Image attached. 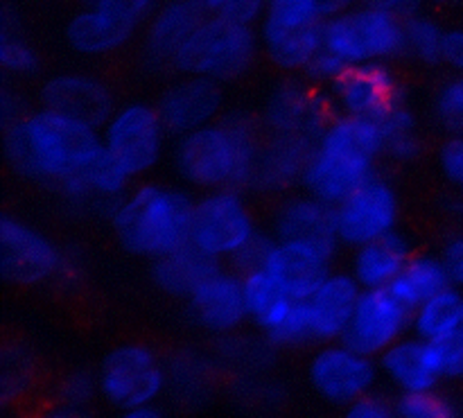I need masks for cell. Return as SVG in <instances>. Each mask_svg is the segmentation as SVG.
<instances>
[{
  "label": "cell",
  "mask_w": 463,
  "mask_h": 418,
  "mask_svg": "<svg viewBox=\"0 0 463 418\" xmlns=\"http://www.w3.org/2000/svg\"><path fill=\"white\" fill-rule=\"evenodd\" d=\"M375 357L364 356L346 342L319 344L307 362V385L324 403L346 410L351 403L378 387Z\"/></svg>",
  "instance_id": "cell-10"
},
{
  "label": "cell",
  "mask_w": 463,
  "mask_h": 418,
  "mask_svg": "<svg viewBox=\"0 0 463 418\" xmlns=\"http://www.w3.org/2000/svg\"><path fill=\"white\" fill-rule=\"evenodd\" d=\"M306 77L289 75L274 86L265 102L262 120L271 136H301L315 143L333 116L328 98H321Z\"/></svg>",
  "instance_id": "cell-14"
},
{
  "label": "cell",
  "mask_w": 463,
  "mask_h": 418,
  "mask_svg": "<svg viewBox=\"0 0 463 418\" xmlns=\"http://www.w3.org/2000/svg\"><path fill=\"white\" fill-rule=\"evenodd\" d=\"M432 116L448 136H463V75L443 81L432 98Z\"/></svg>",
  "instance_id": "cell-36"
},
{
  "label": "cell",
  "mask_w": 463,
  "mask_h": 418,
  "mask_svg": "<svg viewBox=\"0 0 463 418\" xmlns=\"http://www.w3.org/2000/svg\"><path fill=\"white\" fill-rule=\"evenodd\" d=\"M102 145L131 172L143 176L161 163L167 145V129L156 107L145 102H127L111 113L104 127Z\"/></svg>",
  "instance_id": "cell-9"
},
{
  "label": "cell",
  "mask_w": 463,
  "mask_h": 418,
  "mask_svg": "<svg viewBox=\"0 0 463 418\" xmlns=\"http://www.w3.org/2000/svg\"><path fill=\"white\" fill-rule=\"evenodd\" d=\"M258 235L256 220L240 190H206L194 199L190 242L208 256L229 262Z\"/></svg>",
  "instance_id": "cell-8"
},
{
  "label": "cell",
  "mask_w": 463,
  "mask_h": 418,
  "mask_svg": "<svg viewBox=\"0 0 463 418\" xmlns=\"http://www.w3.org/2000/svg\"><path fill=\"white\" fill-rule=\"evenodd\" d=\"M324 48L346 66L405 59V18L380 5L357 3L324 21Z\"/></svg>",
  "instance_id": "cell-5"
},
{
  "label": "cell",
  "mask_w": 463,
  "mask_h": 418,
  "mask_svg": "<svg viewBox=\"0 0 463 418\" xmlns=\"http://www.w3.org/2000/svg\"><path fill=\"white\" fill-rule=\"evenodd\" d=\"M260 52L256 25L208 16L175 62L181 75H199L206 80L233 81L242 77Z\"/></svg>",
  "instance_id": "cell-6"
},
{
  "label": "cell",
  "mask_w": 463,
  "mask_h": 418,
  "mask_svg": "<svg viewBox=\"0 0 463 418\" xmlns=\"http://www.w3.org/2000/svg\"><path fill=\"white\" fill-rule=\"evenodd\" d=\"M437 166L443 179L457 188L463 206V136H448L437 152Z\"/></svg>",
  "instance_id": "cell-40"
},
{
  "label": "cell",
  "mask_w": 463,
  "mask_h": 418,
  "mask_svg": "<svg viewBox=\"0 0 463 418\" xmlns=\"http://www.w3.org/2000/svg\"><path fill=\"white\" fill-rule=\"evenodd\" d=\"M346 68L348 66L342 62V59L335 57L330 50L321 48L319 52L315 54V59L307 63V68L301 72V75L306 77L312 86H317V89H328V86L333 84V81L337 80Z\"/></svg>",
  "instance_id": "cell-42"
},
{
  "label": "cell",
  "mask_w": 463,
  "mask_h": 418,
  "mask_svg": "<svg viewBox=\"0 0 463 418\" xmlns=\"http://www.w3.org/2000/svg\"><path fill=\"white\" fill-rule=\"evenodd\" d=\"M425 3H430V5H437V7H446V5H452V3H457V0H425Z\"/></svg>",
  "instance_id": "cell-50"
},
{
  "label": "cell",
  "mask_w": 463,
  "mask_h": 418,
  "mask_svg": "<svg viewBox=\"0 0 463 418\" xmlns=\"http://www.w3.org/2000/svg\"><path fill=\"white\" fill-rule=\"evenodd\" d=\"M98 396L122 414L158 403L167 389V371L149 347L127 342L113 347L98 366Z\"/></svg>",
  "instance_id": "cell-7"
},
{
  "label": "cell",
  "mask_w": 463,
  "mask_h": 418,
  "mask_svg": "<svg viewBox=\"0 0 463 418\" xmlns=\"http://www.w3.org/2000/svg\"><path fill=\"white\" fill-rule=\"evenodd\" d=\"M452 280L441 253L414 252L398 274V279L387 290L407 310H414L420 303L448 290Z\"/></svg>",
  "instance_id": "cell-29"
},
{
  "label": "cell",
  "mask_w": 463,
  "mask_h": 418,
  "mask_svg": "<svg viewBox=\"0 0 463 418\" xmlns=\"http://www.w3.org/2000/svg\"><path fill=\"white\" fill-rule=\"evenodd\" d=\"M346 416L351 418H389L396 416V398H389L378 387L371 389L369 394L357 398L355 403L346 407Z\"/></svg>",
  "instance_id": "cell-43"
},
{
  "label": "cell",
  "mask_w": 463,
  "mask_h": 418,
  "mask_svg": "<svg viewBox=\"0 0 463 418\" xmlns=\"http://www.w3.org/2000/svg\"><path fill=\"white\" fill-rule=\"evenodd\" d=\"M396 416L401 418H450L457 416V407L441 389L396 396Z\"/></svg>",
  "instance_id": "cell-38"
},
{
  "label": "cell",
  "mask_w": 463,
  "mask_h": 418,
  "mask_svg": "<svg viewBox=\"0 0 463 418\" xmlns=\"http://www.w3.org/2000/svg\"><path fill=\"white\" fill-rule=\"evenodd\" d=\"M378 369L380 378L396 392V396L434 392L441 389V383L446 380L441 347L411 333L398 339L378 357Z\"/></svg>",
  "instance_id": "cell-17"
},
{
  "label": "cell",
  "mask_w": 463,
  "mask_h": 418,
  "mask_svg": "<svg viewBox=\"0 0 463 418\" xmlns=\"http://www.w3.org/2000/svg\"><path fill=\"white\" fill-rule=\"evenodd\" d=\"M95 394H98V380L89 378L84 374H72L59 385L57 405L66 407V414H80L77 410L89 405V401Z\"/></svg>",
  "instance_id": "cell-41"
},
{
  "label": "cell",
  "mask_w": 463,
  "mask_h": 418,
  "mask_svg": "<svg viewBox=\"0 0 463 418\" xmlns=\"http://www.w3.org/2000/svg\"><path fill=\"white\" fill-rule=\"evenodd\" d=\"M384 140V157L396 163H411L423 154V140L419 134V122L414 111L407 107L405 98L387 109L378 120Z\"/></svg>",
  "instance_id": "cell-33"
},
{
  "label": "cell",
  "mask_w": 463,
  "mask_h": 418,
  "mask_svg": "<svg viewBox=\"0 0 463 418\" xmlns=\"http://www.w3.org/2000/svg\"><path fill=\"white\" fill-rule=\"evenodd\" d=\"M357 3H369V5H380V7L389 9V12L398 14V16L407 18L411 14L420 12L425 0H357Z\"/></svg>",
  "instance_id": "cell-48"
},
{
  "label": "cell",
  "mask_w": 463,
  "mask_h": 418,
  "mask_svg": "<svg viewBox=\"0 0 463 418\" xmlns=\"http://www.w3.org/2000/svg\"><path fill=\"white\" fill-rule=\"evenodd\" d=\"M220 267L222 261L208 256L193 242H188L175 252L165 253V256L154 258L152 265H149V274H152L154 285L163 294L185 301L197 290V285Z\"/></svg>",
  "instance_id": "cell-28"
},
{
  "label": "cell",
  "mask_w": 463,
  "mask_h": 418,
  "mask_svg": "<svg viewBox=\"0 0 463 418\" xmlns=\"http://www.w3.org/2000/svg\"><path fill=\"white\" fill-rule=\"evenodd\" d=\"M446 27L437 18L416 12L405 18V59L419 66L434 68L443 63Z\"/></svg>",
  "instance_id": "cell-34"
},
{
  "label": "cell",
  "mask_w": 463,
  "mask_h": 418,
  "mask_svg": "<svg viewBox=\"0 0 463 418\" xmlns=\"http://www.w3.org/2000/svg\"><path fill=\"white\" fill-rule=\"evenodd\" d=\"M274 238L292 240L315 247L317 252L335 258L339 244L335 206L303 195L285 202L274 217Z\"/></svg>",
  "instance_id": "cell-24"
},
{
  "label": "cell",
  "mask_w": 463,
  "mask_h": 418,
  "mask_svg": "<svg viewBox=\"0 0 463 418\" xmlns=\"http://www.w3.org/2000/svg\"><path fill=\"white\" fill-rule=\"evenodd\" d=\"M194 199L161 184L131 188L109 213L116 240L131 256L154 261L190 242Z\"/></svg>",
  "instance_id": "cell-4"
},
{
  "label": "cell",
  "mask_w": 463,
  "mask_h": 418,
  "mask_svg": "<svg viewBox=\"0 0 463 418\" xmlns=\"http://www.w3.org/2000/svg\"><path fill=\"white\" fill-rule=\"evenodd\" d=\"M326 98L337 116L378 120L392 104L402 100L401 77L387 62L348 66L326 89Z\"/></svg>",
  "instance_id": "cell-12"
},
{
  "label": "cell",
  "mask_w": 463,
  "mask_h": 418,
  "mask_svg": "<svg viewBox=\"0 0 463 418\" xmlns=\"http://www.w3.org/2000/svg\"><path fill=\"white\" fill-rule=\"evenodd\" d=\"M256 131L242 118L215 120L206 127L176 136L172 166L190 188H244L253 184L260 158Z\"/></svg>",
  "instance_id": "cell-3"
},
{
  "label": "cell",
  "mask_w": 463,
  "mask_h": 418,
  "mask_svg": "<svg viewBox=\"0 0 463 418\" xmlns=\"http://www.w3.org/2000/svg\"><path fill=\"white\" fill-rule=\"evenodd\" d=\"M208 18L202 0H165L156 5L143 30V62L154 71H175L190 36Z\"/></svg>",
  "instance_id": "cell-16"
},
{
  "label": "cell",
  "mask_w": 463,
  "mask_h": 418,
  "mask_svg": "<svg viewBox=\"0 0 463 418\" xmlns=\"http://www.w3.org/2000/svg\"><path fill=\"white\" fill-rule=\"evenodd\" d=\"M208 16L258 25L269 0H202Z\"/></svg>",
  "instance_id": "cell-39"
},
{
  "label": "cell",
  "mask_w": 463,
  "mask_h": 418,
  "mask_svg": "<svg viewBox=\"0 0 463 418\" xmlns=\"http://www.w3.org/2000/svg\"><path fill=\"white\" fill-rule=\"evenodd\" d=\"M0 63L9 75H30L39 68V57L32 45L18 34L16 27L9 23L7 12L3 16V36H0Z\"/></svg>",
  "instance_id": "cell-37"
},
{
  "label": "cell",
  "mask_w": 463,
  "mask_h": 418,
  "mask_svg": "<svg viewBox=\"0 0 463 418\" xmlns=\"http://www.w3.org/2000/svg\"><path fill=\"white\" fill-rule=\"evenodd\" d=\"M310 149L312 140L301 136H271L269 147L260 149L253 184H262L267 190H279V185L288 181L301 179Z\"/></svg>",
  "instance_id": "cell-31"
},
{
  "label": "cell",
  "mask_w": 463,
  "mask_h": 418,
  "mask_svg": "<svg viewBox=\"0 0 463 418\" xmlns=\"http://www.w3.org/2000/svg\"><path fill=\"white\" fill-rule=\"evenodd\" d=\"M411 310L389 290H364L342 342L378 360L389 347L410 333Z\"/></svg>",
  "instance_id": "cell-15"
},
{
  "label": "cell",
  "mask_w": 463,
  "mask_h": 418,
  "mask_svg": "<svg viewBox=\"0 0 463 418\" xmlns=\"http://www.w3.org/2000/svg\"><path fill=\"white\" fill-rule=\"evenodd\" d=\"M185 306L197 328L211 335L235 333L247 321L242 274L231 265H222L197 285V290L185 299Z\"/></svg>",
  "instance_id": "cell-18"
},
{
  "label": "cell",
  "mask_w": 463,
  "mask_h": 418,
  "mask_svg": "<svg viewBox=\"0 0 463 418\" xmlns=\"http://www.w3.org/2000/svg\"><path fill=\"white\" fill-rule=\"evenodd\" d=\"M0 244H3V276L21 288L45 285L61 279L66 270L61 252L41 231L18 217L5 215L0 222Z\"/></svg>",
  "instance_id": "cell-13"
},
{
  "label": "cell",
  "mask_w": 463,
  "mask_h": 418,
  "mask_svg": "<svg viewBox=\"0 0 463 418\" xmlns=\"http://www.w3.org/2000/svg\"><path fill=\"white\" fill-rule=\"evenodd\" d=\"M131 172L102 145L98 154L75 175L66 176L59 188L71 206L99 208L109 215L111 208L131 190Z\"/></svg>",
  "instance_id": "cell-21"
},
{
  "label": "cell",
  "mask_w": 463,
  "mask_h": 418,
  "mask_svg": "<svg viewBox=\"0 0 463 418\" xmlns=\"http://www.w3.org/2000/svg\"><path fill=\"white\" fill-rule=\"evenodd\" d=\"M41 107L102 129L116 111L111 89L86 72H59L41 86Z\"/></svg>",
  "instance_id": "cell-19"
},
{
  "label": "cell",
  "mask_w": 463,
  "mask_h": 418,
  "mask_svg": "<svg viewBox=\"0 0 463 418\" xmlns=\"http://www.w3.org/2000/svg\"><path fill=\"white\" fill-rule=\"evenodd\" d=\"M256 30L267 62L288 75H301L315 54L324 48V23L288 25L260 18Z\"/></svg>",
  "instance_id": "cell-26"
},
{
  "label": "cell",
  "mask_w": 463,
  "mask_h": 418,
  "mask_svg": "<svg viewBox=\"0 0 463 418\" xmlns=\"http://www.w3.org/2000/svg\"><path fill=\"white\" fill-rule=\"evenodd\" d=\"M463 321V292L450 285L411 310L410 333L432 344H443L459 330Z\"/></svg>",
  "instance_id": "cell-32"
},
{
  "label": "cell",
  "mask_w": 463,
  "mask_h": 418,
  "mask_svg": "<svg viewBox=\"0 0 463 418\" xmlns=\"http://www.w3.org/2000/svg\"><path fill=\"white\" fill-rule=\"evenodd\" d=\"M140 23L109 7L81 5L66 23V43L81 57H107L125 48L138 32Z\"/></svg>",
  "instance_id": "cell-23"
},
{
  "label": "cell",
  "mask_w": 463,
  "mask_h": 418,
  "mask_svg": "<svg viewBox=\"0 0 463 418\" xmlns=\"http://www.w3.org/2000/svg\"><path fill=\"white\" fill-rule=\"evenodd\" d=\"M362 292L351 271H330L324 283L307 299L312 328H315L317 347L328 342H342L355 315Z\"/></svg>",
  "instance_id": "cell-25"
},
{
  "label": "cell",
  "mask_w": 463,
  "mask_h": 418,
  "mask_svg": "<svg viewBox=\"0 0 463 418\" xmlns=\"http://www.w3.org/2000/svg\"><path fill=\"white\" fill-rule=\"evenodd\" d=\"M330 261L326 253L317 252L315 247L292 240H271L267 249L265 265L262 270L294 299V301H307L315 290L324 283L330 274Z\"/></svg>",
  "instance_id": "cell-22"
},
{
  "label": "cell",
  "mask_w": 463,
  "mask_h": 418,
  "mask_svg": "<svg viewBox=\"0 0 463 418\" xmlns=\"http://www.w3.org/2000/svg\"><path fill=\"white\" fill-rule=\"evenodd\" d=\"M335 220L339 244L355 249L398 231L401 197L392 181L375 175L335 206Z\"/></svg>",
  "instance_id": "cell-11"
},
{
  "label": "cell",
  "mask_w": 463,
  "mask_h": 418,
  "mask_svg": "<svg viewBox=\"0 0 463 418\" xmlns=\"http://www.w3.org/2000/svg\"><path fill=\"white\" fill-rule=\"evenodd\" d=\"M265 339L271 348H288V351L317 347L315 328H312V317H310V308H307V301H294L288 319H285L274 333L267 335Z\"/></svg>",
  "instance_id": "cell-35"
},
{
  "label": "cell",
  "mask_w": 463,
  "mask_h": 418,
  "mask_svg": "<svg viewBox=\"0 0 463 418\" xmlns=\"http://www.w3.org/2000/svg\"><path fill=\"white\" fill-rule=\"evenodd\" d=\"M351 252V270L348 271L360 283V288L387 290L398 279L414 249L401 231H393L384 238L371 240V242L360 244Z\"/></svg>",
  "instance_id": "cell-27"
},
{
  "label": "cell",
  "mask_w": 463,
  "mask_h": 418,
  "mask_svg": "<svg viewBox=\"0 0 463 418\" xmlns=\"http://www.w3.org/2000/svg\"><path fill=\"white\" fill-rule=\"evenodd\" d=\"M439 347H441L446 380H463V321L459 330Z\"/></svg>",
  "instance_id": "cell-45"
},
{
  "label": "cell",
  "mask_w": 463,
  "mask_h": 418,
  "mask_svg": "<svg viewBox=\"0 0 463 418\" xmlns=\"http://www.w3.org/2000/svg\"><path fill=\"white\" fill-rule=\"evenodd\" d=\"M220 81L199 75H184L158 98V113L170 136H184L217 120L222 111Z\"/></svg>",
  "instance_id": "cell-20"
},
{
  "label": "cell",
  "mask_w": 463,
  "mask_h": 418,
  "mask_svg": "<svg viewBox=\"0 0 463 418\" xmlns=\"http://www.w3.org/2000/svg\"><path fill=\"white\" fill-rule=\"evenodd\" d=\"M443 262L448 267V274H450V280L455 288H459L463 292V235H457L450 242L443 247L441 252Z\"/></svg>",
  "instance_id": "cell-46"
},
{
  "label": "cell",
  "mask_w": 463,
  "mask_h": 418,
  "mask_svg": "<svg viewBox=\"0 0 463 418\" xmlns=\"http://www.w3.org/2000/svg\"><path fill=\"white\" fill-rule=\"evenodd\" d=\"M380 158L384 140L373 120L333 113L312 143L298 184L310 197L337 206L378 175Z\"/></svg>",
  "instance_id": "cell-2"
},
{
  "label": "cell",
  "mask_w": 463,
  "mask_h": 418,
  "mask_svg": "<svg viewBox=\"0 0 463 418\" xmlns=\"http://www.w3.org/2000/svg\"><path fill=\"white\" fill-rule=\"evenodd\" d=\"M443 63L463 75V27H455V30L446 32V41H443Z\"/></svg>",
  "instance_id": "cell-47"
},
{
  "label": "cell",
  "mask_w": 463,
  "mask_h": 418,
  "mask_svg": "<svg viewBox=\"0 0 463 418\" xmlns=\"http://www.w3.org/2000/svg\"><path fill=\"white\" fill-rule=\"evenodd\" d=\"M99 149V129L43 107L5 125V158L25 179L61 184Z\"/></svg>",
  "instance_id": "cell-1"
},
{
  "label": "cell",
  "mask_w": 463,
  "mask_h": 418,
  "mask_svg": "<svg viewBox=\"0 0 463 418\" xmlns=\"http://www.w3.org/2000/svg\"><path fill=\"white\" fill-rule=\"evenodd\" d=\"M242 288L247 321L267 337L288 319L294 299L265 270H251L242 274Z\"/></svg>",
  "instance_id": "cell-30"
},
{
  "label": "cell",
  "mask_w": 463,
  "mask_h": 418,
  "mask_svg": "<svg viewBox=\"0 0 463 418\" xmlns=\"http://www.w3.org/2000/svg\"><path fill=\"white\" fill-rule=\"evenodd\" d=\"M80 5H84V7H93V5H98V7H109L113 9V12L134 18L140 25H143L149 18V14L156 9V0H80Z\"/></svg>",
  "instance_id": "cell-44"
},
{
  "label": "cell",
  "mask_w": 463,
  "mask_h": 418,
  "mask_svg": "<svg viewBox=\"0 0 463 418\" xmlns=\"http://www.w3.org/2000/svg\"><path fill=\"white\" fill-rule=\"evenodd\" d=\"M125 416L127 418H158V416H163V410L158 403H147V405H140V407H136V410L127 412Z\"/></svg>",
  "instance_id": "cell-49"
}]
</instances>
